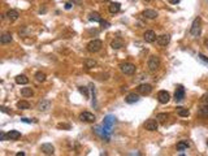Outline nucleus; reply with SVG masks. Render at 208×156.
I'll return each mask as SVG.
<instances>
[{"instance_id": "f257e3e1", "label": "nucleus", "mask_w": 208, "mask_h": 156, "mask_svg": "<svg viewBox=\"0 0 208 156\" xmlns=\"http://www.w3.org/2000/svg\"><path fill=\"white\" fill-rule=\"evenodd\" d=\"M147 67H148V70L150 72H152V73L158 72L159 68H160V59L156 55L150 56L148 61H147Z\"/></svg>"}, {"instance_id": "f03ea898", "label": "nucleus", "mask_w": 208, "mask_h": 156, "mask_svg": "<svg viewBox=\"0 0 208 156\" xmlns=\"http://www.w3.org/2000/svg\"><path fill=\"white\" fill-rule=\"evenodd\" d=\"M200 31H202V20L197 17L194 21H193V25H191V29H190V34L193 37H199L200 35Z\"/></svg>"}, {"instance_id": "7ed1b4c3", "label": "nucleus", "mask_w": 208, "mask_h": 156, "mask_svg": "<svg viewBox=\"0 0 208 156\" xmlns=\"http://www.w3.org/2000/svg\"><path fill=\"white\" fill-rule=\"evenodd\" d=\"M116 124V117L112 116V115H108L104 117V121H103V128L107 130L109 134H112V128H113V125Z\"/></svg>"}, {"instance_id": "20e7f679", "label": "nucleus", "mask_w": 208, "mask_h": 156, "mask_svg": "<svg viewBox=\"0 0 208 156\" xmlns=\"http://www.w3.org/2000/svg\"><path fill=\"white\" fill-rule=\"evenodd\" d=\"M120 70L126 76H132L135 73L137 68H135V65L132 63H122V64H120Z\"/></svg>"}, {"instance_id": "39448f33", "label": "nucleus", "mask_w": 208, "mask_h": 156, "mask_svg": "<svg viewBox=\"0 0 208 156\" xmlns=\"http://www.w3.org/2000/svg\"><path fill=\"white\" fill-rule=\"evenodd\" d=\"M93 130H94V133L96 134V135H99V137H100L103 141L109 142V139H111V134L108 133L107 130L103 128V125H102V126H95Z\"/></svg>"}, {"instance_id": "423d86ee", "label": "nucleus", "mask_w": 208, "mask_h": 156, "mask_svg": "<svg viewBox=\"0 0 208 156\" xmlns=\"http://www.w3.org/2000/svg\"><path fill=\"white\" fill-rule=\"evenodd\" d=\"M102 47H103V42L99 41V39H94V41H91L87 44V51L91 52V54H95V52L100 51Z\"/></svg>"}, {"instance_id": "0eeeda50", "label": "nucleus", "mask_w": 208, "mask_h": 156, "mask_svg": "<svg viewBox=\"0 0 208 156\" xmlns=\"http://www.w3.org/2000/svg\"><path fill=\"white\" fill-rule=\"evenodd\" d=\"M159 121L158 120H152V119H150V120H147L146 122H145V129L146 130H148V132H156L159 128Z\"/></svg>"}, {"instance_id": "6e6552de", "label": "nucleus", "mask_w": 208, "mask_h": 156, "mask_svg": "<svg viewBox=\"0 0 208 156\" xmlns=\"http://www.w3.org/2000/svg\"><path fill=\"white\" fill-rule=\"evenodd\" d=\"M158 100H159V103H161V104L169 103V100H171V94H169L168 91H165V90L159 91V94H158Z\"/></svg>"}, {"instance_id": "1a4fd4ad", "label": "nucleus", "mask_w": 208, "mask_h": 156, "mask_svg": "<svg viewBox=\"0 0 208 156\" xmlns=\"http://www.w3.org/2000/svg\"><path fill=\"white\" fill-rule=\"evenodd\" d=\"M151 91H152V86L148 83H142L137 87V93L141 95H148L151 94Z\"/></svg>"}, {"instance_id": "9d476101", "label": "nucleus", "mask_w": 208, "mask_h": 156, "mask_svg": "<svg viewBox=\"0 0 208 156\" xmlns=\"http://www.w3.org/2000/svg\"><path fill=\"white\" fill-rule=\"evenodd\" d=\"M80 120L83 121V122H95L96 117H95L94 113H91V112H82L80 115Z\"/></svg>"}, {"instance_id": "9b49d317", "label": "nucleus", "mask_w": 208, "mask_h": 156, "mask_svg": "<svg viewBox=\"0 0 208 156\" xmlns=\"http://www.w3.org/2000/svg\"><path fill=\"white\" fill-rule=\"evenodd\" d=\"M169 42H171V35H169V34H163V35L156 38V43H158L159 46H161V47L168 46Z\"/></svg>"}, {"instance_id": "f8f14e48", "label": "nucleus", "mask_w": 208, "mask_h": 156, "mask_svg": "<svg viewBox=\"0 0 208 156\" xmlns=\"http://www.w3.org/2000/svg\"><path fill=\"white\" fill-rule=\"evenodd\" d=\"M185 99V89H184V86L180 85L176 89V93H174V100L176 102H182Z\"/></svg>"}, {"instance_id": "ddd939ff", "label": "nucleus", "mask_w": 208, "mask_h": 156, "mask_svg": "<svg viewBox=\"0 0 208 156\" xmlns=\"http://www.w3.org/2000/svg\"><path fill=\"white\" fill-rule=\"evenodd\" d=\"M143 39H145L147 43H154V42H156V33L154 30H147V31L143 34Z\"/></svg>"}, {"instance_id": "4468645a", "label": "nucleus", "mask_w": 208, "mask_h": 156, "mask_svg": "<svg viewBox=\"0 0 208 156\" xmlns=\"http://www.w3.org/2000/svg\"><path fill=\"white\" fill-rule=\"evenodd\" d=\"M41 151L46 155H54L55 154V147L51 143H43L41 146Z\"/></svg>"}, {"instance_id": "2eb2a0df", "label": "nucleus", "mask_w": 208, "mask_h": 156, "mask_svg": "<svg viewBox=\"0 0 208 156\" xmlns=\"http://www.w3.org/2000/svg\"><path fill=\"white\" fill-rule=\"evenodd\" d=\"M38 111H41V112H46V111H48L50 108H51V102L48 100V99H43V100H41L38 103Z\"/></svg>"}, {"instance_id": "dca6fc26", "label": "nucleus", "mask_w": 208, "mask_h": 156, "mask_svg": "<svg viewBox=\"0 0 208 156\" xmlns=\"http://www.w3.org/2000/svg\"><path fill=\"white\" fill-rule=\"evenodd\" d=\"M125 102L128 104H134V103H138L139 102V95L135 94V93H132V94H128L126 98H125Z\"/></svg>"}, {"instance_id": "f3484780", "label": "nucleus", "mask_w": 208, "mask_h": 156, "mask_svg": "<svg viewBox=\"0 0 208 156\" xmlns=\"http://www.w3.org/2000/svg\"><path fill=\"white\" fill-rule=\"evenodd\" d=\"M142 16H145L146 18H150V20H155L156 17L159 16V13L156 11H154V9H146V11H143Z\"/></svg>"}, {"instance_id": "a211bd4d", "label": "nucleus", "mask_w": 208, "mask_h": 156, "mask_svg": "<svg viewBox=\"0 0 208 156\" xmlns=\"http://www.w3.org/2000/svg\"><path fill=\"white\" fill-rule=\"evenodd\" d=\"M111 47L113 50H120L121 47H124V41L121 38H115L113 41L111 42Z\"/></svg>"}, {"instance_id": "6ab92c4d", "label": "nucleus", "mask_w": 208, "mask_h": 156, "mask_svg": "<svg viewBox=\"0 0 208 156\" xmlns=\"http://www.w3.org/2000/svg\"><path fill=\"white\" fill-rule=\"evenodd\" d=\"M121 9V4L120 3H111L109 5H108V11H109L112 15H115V13H119Z\"/></svg>"}, {"instance_id": "aec40b11", "label": "nucleus", "mask_w": 208, "mask_h": 156, "mask_svg": "<svg viewBox=\"0 0 208 156\" xmlns=\"http://www.w3.org/2000/svg\"><path fill=\"white\" fill-rule=\"evenodd\" d=\"M5 16L8 17V20H9V21H16V20H18L20 13L17 12V11H15V9H11V11H8V12H7V15H5Z\"/></svg>"}, {"instance_id": "412c9836", "label": "nucleus", "mask_w": 208, "mask_h": 156, "mask_svg": "<svg viewBox=\"0 0 208 156\" xmlns=\"http://www.w3.org/2000/svg\"><path fill=\"white\" fill-rule=\"evenodd\" d=\"M7 135H8V139L17 141V139H20V138H21V133L18 132V130H11V132L8 133Z\"/></svg>"}, {"instance_id": "4be33fe9", "label": "nucleus", "mask_w": 208, "mask_h": 156, "mask_svg": "<svg viewBox=\"0 0 208 156\" xmlns=\"http://www.w3.org/2000/svg\"><path fill=\"white\" fill-rule=\"evenodd\" d=\"M12 34L11 33H4L2 37H0V43L2 44H7V43H11L12 42Z\"/></svg>"}, {"instance_id": "5701e85b", "label": "nucleus", "mask_w": 208, "mask_h": 156, "mask_svg": "<svg viewBox=\"0 0 208 156\" xmlns=\"http://www.w3.org/2000/svg\"><path fill=\"white\" fill-rule=\"evenodd\" d=\"M16 83L18 85H28L29 83V78L25 74H18L16 77Z\"/></svg>"}, {"instance_id": "b1692460", "label": "nucleus", "mask_w": 208, "mask_h": 156, "mask_svg": "<svg viewBox=\"0 0 208 156\" xmlns=\"http://www.w3.org/2000/svg\"><path fill=\"white\" fill-rule=\"evenodd\" d=\"M21 95H22L24 98H31L34 95V91L31 87H24V89H21Z\"/></svg>"}, {"instance_id": "393cba45", "label": "nucleus", "mask_w": 208, "mask_h": 156, "mask_svg": "<svg viewBox=\"0 0 208 156\" xmlns=\"http://www.w3.org/2000/svg\"><path fill=\"white\" fill-rule=\"evenodd\" d=\"M198 115L202 117H208V104H202L198 109Z\"/></svg>"}, {"instance_id": "a878e982", "label": "nucleus", "mask_w": 208, "mask_h": 156, "mask_svg": "<svg viewBox=\"0 0 208 156\" xmlns=\"http://www.w3.org/2000/svg\"><path fill=\"white\" fill-rule=\"evenodd\" d=\"M190 147V143L187 141H181L177 143V151H185Z\"/></svg>"}, {"instance_id": "bb28decb", "label": "nucleus", "mask_w": 208, "mask_h": 156, "mask_svg": "<svg viewBox=\"0 0 208 156\" xmlns=\"http://www.w3.org/2000/svg\"><path fill=\"white\" fill-rule=\"evenodd\" d=\"M89 20L91 21V22H100V21H102V17H100V15H99L98 12H93V13H90Z\"/></svg>"}, {"instance_id": "cd10ccee", "label": "nucleus", "mask_w": 208, "mask_h": 156, "mask_svg": "<svg viewBox=\"0 0 208 156\" xmlns=\"http://www.w3.org/2000/svg\"><path fill=\"white\" fill-rule=\"evenodd\" d=\"M168 119H169L168 113H159L158 116H156V120H158L159 122H161V124H165L168 121Z\"/></svg>"}, {"instance_id": "c85d7f7f", "label": "nucleus", "mask_w": 208, "mask_h": 156, "mask_svg": "<svg viewBox=\"0 0 208 156\" xmlns=\"http://www.w3.org/2000/svg\"><path fill=\"white\" fill-rule=\"evenodd\" d=\"M177 113H178L181 117H187L190 115V112H189V109H186L184 107H178L177 108Z\"/></svg>"}, {"instance_id": "c756f323", "label": "nucleus", "mask_w": 208, "mask_h": 156, "mask_svg": "<svg viewBox=\"0 0 208 156\" xmlns=\"http://www.w3.org/2000/svg\"><path fill=\"white\" fill-rule=\"evenodd\" d=\"M17 108H18V109H29L30 104H29V102H26V100H21V102L17 103Z\"/></svg>"}, {"instance_id": "7c9ffc66", "label": "nucleus", "mask_w": 208, "mask_h": 156, "mask_svg": "<svg viewBox=\"0 0 208 156\" xmlns=\"http://www.w3.org/2000/svg\"><path fill=\"white\" fill-rule=\"evenodd\" d=\"M35 78L38 82H44L46 81V74L43 72H37L35 73Z\"/></svg>"}, {"instance_id": "2f4dec72", "label": "nucleus", "mask_w": 208, "mask_h": 156, "mask_svg": "<svg viewBox=\"0 0 208 156\" xmlns=\"http://www.w3.org/2000/svg\"><path fill=\"white\" fill-rule=\"evenodd\" d=\"M95 65H96V61H95V60H86V61H85V67L87 69L94 68Z\"/></svg>"}, {"instance_id": "473e14b6", "label": "nucleus", "mask_w": 208, "mask_h": 156, "mask_svg": "<svg viewBox=\"0 0 208 156\" xmlns=\"http://www.w3.org/2000/svg\"><path fill=\"white\" fill-rule=\"evenodd\" d=\"M100 26H102V29L104 30V29H108V28H109V26H111V24L109 22H108V21H106V20H102L100 21Z\"/></svg>"}, {"instance_id": "72a5a7b5", "label": "nucleus", "mask_w": 208, "mask_h": 156, "mask_svg": "<svg viewBox=\"0 0 208 156\" xmlns=\"http://www.w3.org/2000/svg\"><path fill=\"white\" fill-rule=\"evenodd\" d=\"M57 128H59V129H65V130H70L72 126H70L69 124H59Z\"/></svg>"}, {"instance_id": "f704fd0d", "label": "nucleus", "mask_w": 208, "mask_h": 156, "mask_svg": "<svg viewBox=\"0 0 208 156\" xmlns=\"http://www.w3.org/2000/svg\"><path fill=\"white\" fill-rule=\"evenodd\" d=\"M200 103H202V104H208V93L204 94V95H203V96L200 98Z\"/></svg>"}, {"instance_id": "c9c22d12", "label": "nucleus", "mask_w": 208, "mask_h": 156, "mask_svg": "<svg viewBox=\"0 0 208 156\" xmlns=\"http://www.w3.org/2000/svg\"><path fill=\"white\" fill-rule=\"evenodd\" d=\"M198 57H199V59H200V60H202V61H203V63H206V64H208V57H207V56H204V55H203V54H199V55H198Z\"/></svg>"}, {"instance_id": "e433bc0d", "label": "nucleus", "mask_w": 208, "mask_h": 156, "mask_svg": "<svg viewBox=\"0 0 208 156\" xmlns=\"http://www.w3.org/2000/svg\"><path fill=\"white\" fill-rule=\"evenodd\" d=\"M80 91H81V94H83L86 98H89V94H87V89H86V87H80Z\"/></svg>"}, {"instance_id": "4c0bfd02", "label": "nucleus", "mask_w": 208, "mask_h": 156, "mask_svg": "<svg viewBox=\"0 0 208 156\" xmlns=\"http://www.w3.org/2000/svg\"><path fill=\"white\" fill-rule=\"evenodd\" d=\"M5 139H8V135H7V134L5 133H0V141H5Z\"/></svg>"}, {"instance_id": "58836bf2", "label": "nucleus", "mask_w": 208, "mask_h": 156, "mask_svg": "<svg viewBox=\"0 0 208 156\" xmlns=\"http://www.w3.org/2000/svg\"><path fill=\"white\" fill-rule=\"evenodd\" d=\"M0 109H2V112H3V113H11V111L8 109L7 107H4V106H2V107H0Z\"/></svg>"}, {"instance_id": "ea45409f", "label": "nucleus", "mask_w": 208, "mask_h": 156, "mask_svg": "<svg viewBox=\"0 0 208 156\" xmlns=\"http://www.w3.org/2000/svg\"><path fill=\"white\" fill-rule=\"evenodd\" d=\"M70 8H72V3H69V2H68V3H65V9H68V11H69Z\"/></svg>"}, {"instance_id": "a19ab883", "label": "nucleus", "mask_w": 208, "mask_h": 156, "mask_svg": "<svg viewBox=\"0 0 208 156\" xmlns=\"http://www.w3.org/2000/svg\"><path fill=\"white\" fill-rule=\"evenodd\" d=\"M178 2H180V0H169V3H172V4H177Z\"/></svg>"}, {"instance_id": "79ce46f5", "label": "nucleus", "mask_w": 208, "mask_h": 156, "mask_svg": "<svg viewBox=\"0 0 208 156\" xmlns=\"http://www.w3.org/2000/svg\"><path fill=\"white\" fill-rule=\"evenodd\" d=\"M16 155H17V156H24V155H25V152H17Z\"/></svg>"}, {"instance_id": "37998d69", "label": "nucleus", "mask_w": 208, "mask_h": 156, "mask_svg": "<svg viewBox=\"0 0 208 156\" xmlns=\"http://www.w3.org/2000/svg\"><path fill=\"white\" fill-rule=\"evenodd\" d=\"M73 2H76V3H78V4H80V3H81V0H73Z\"/></svg>"}, {"instance_id": "c03bdc74", "label": "nucleus", "mask_w": 208, "mask_h": 156, "mask_svg": "<svg viewBox=\"0 0 208 156\" xmlns=\"http://www.w3.org/2000/svg\"><path fill=\"white\" fill-rule=\"evenodd\" d=\"M100 2H109V0H100Z\"/></svg>"}, {"instance_id": "a18cd8bd", "label": "nucleus", "mask_w": 208, "mask_h": 156, "mask_svg": "<svg viewBox=\"0 0 208 156\" xmlns=\"http://www.w3.org/2000/svg\"><path fill=\"white\" fill-rule=\"evenodd\" d=\"M145 2H152V0H145Z\"/></svg>"}]
</instances>
